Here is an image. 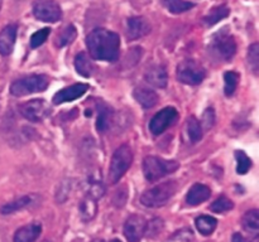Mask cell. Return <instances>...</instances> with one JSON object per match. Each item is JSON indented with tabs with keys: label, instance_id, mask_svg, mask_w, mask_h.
<instances>
[{
	"label": "cell",
	"instance_id": "1",
	"mask_svg": "<svg viewBox=\"0 0 259 242\" xmlns=\"http://www.w3.org/2000/svg\"><path fill=\"white\" fill-rule=\"evenodd\" d=\"M86 45L94 59L114 62L119 57L120 39L116 33L104 28H98L89 33L86 37Z\"/></svg>",
	"mask_w": 259,
	"mask_h": 242
},
{
	"label": "cell",
	"instance_id": "2",
	"mask_svg": "<svg viewBox=\"0 0 259 242\" xmlns=\"http://www.w3.org/2000/svg\"><path fill=\"white\" fill-rule=\"evenodd\" d=\"M176 189L177 183L175 180L157 184L153 188L148 189L142 194L141 202L143 206L149 207V208H158V207L164 206L174 197Z\"/></svg>",
	"mask_w": 259,
	"mask_h": 242
},
{
	"label": "cell",
	"instance_id": "3",
	"mask_svg": "<svg viewBox=\"0 0 259 242\" xmlns=\"http://www.w3.org/2000/svg\"><path fill=\"white\" fill-rule=\"evenodd\" d=\"M175 160H164L158 156H146L143 160V173L148 182H157L179 169Z\"/></svg>",
	"mask_w": 259,
	"mask_h": 242
},
{
	"label": "cell",
	"instance_id": "4",
	"mask_svg": "<svg viewBox=\"0 0 259 242\" xmlns=\"http://www.w3.org/2000/svg\"><path fill=\"white\" fill-rule=\"evenodd\" d=\"M133 161V151L131 146L124 144L119 146L111 158L110 170H109V182L110 184H116L125 174V171L131 168Z\"/></svg>",
	"mask_w": 259,
	"mask_h": 242
},
{
	"label": "cell",
	"instance_id": "5",
	"mask_svg": "<svg viewBox=\"0 0 259 242\" xmlns=\"http://www.w3.org/2000/svg\"><path fill=\"white\" fill-rule=\"evenodd\" d=\"M48 87V78L45 75H29L14 81L10 85V93L15 97L42 92Z\"/></svg>",
	"mask_w": 259,
	"mask_h": 242
},
{
	"label": "cell",
	"instance_id": "6",
	"mask_svg": "<svg viewBox=\"0 0 259 242\" xmlns=\"http://www.w3.org/2000/svg\"><path fill=\"white\" fill-rule=\"evenodd\" d=\"M210 52L217 59L229 62L237 52V43L229 33L220 32L212 39L210 44Z\"/></svg>",
	"mask_w": 259,
	"mask_h": 242
},
{
	"label": "cell",
	"instance_id": "7",
	"mask_svg": "<svg viewBox=\"0 0 259 242\" xmlns=\"http://www.w3.org/2000/svg\"><path fill=\"white\" fill-rule=\"evenodd\" d=\"M177 78L185 85H200L205 78V70L196 60H182L177 66Z\"/></svg>",
	"mask_w": 259,
	"mask_h": 242
},
{
	"label": "cell",
	"instance_id": "8",
	"mask_svg": "<svg viewBox=\"0 0 259 242\" xmlns=\"http://www.w3.org/2000/svg\"><path fill=\"white\" fill-rule=\"evenodd\" d=\"M33 14L40 22L55 23L62 18V10L55 0H35Z\"/></svg>",
	"mask_w": 259,
	"mask_h": 242
},
{
	"label": "cell",
	"instance_id": "9",
	"mask_svg": "<svg viewBox=\"0 0 259 242\" xmlns=\"http://www.w3.org/2000/svg\"><path fill=\"white\" fill-rule=\"evenodd\" d=\"M19 111L24 118L32 123H38L47 117L50 113V106L42 98H37V100H30L23 103L19 107Z\"/></svg>",
	"mask_w": 259,
	"mask_h": 242
},
{
	"label": "cell",
	"instance_id": "10",
	"mask_svg": "<svg viewBox=\"0 0 259 242\" xmlns=\"http://www.w3.org/2000/svg\"><path fill=\"white\" fill-rule=\"evenodd\" d=\"M177 110L175 107H164L152 117L149 123V130L153 135H161L167 130L177 118Z\"/></svg>",
	"mask_w": 259,
	"mask_h": 242
},
{
	"label": "cell",
	"instance_id": "11",
	"mask_svg": "<svg viewBox=\"0 0 259 242\" xmlns=\"http://www.w3.org/2000/svg\"><path fill=\"white\" fill-rule=\"evenodd\" d=\"M147 221L139 214H132L124 223V236L128 242H139L146 232Z\"/></svg>",
	"mask_w": 259,
	"mask_h": 242
},
{
	"label": "cell",
	"instance_id": "12",
	"mask_svg": "<svg viewBox=\"0 0 259 242\" xmlns=\"http://www.w3.org/2000/svg\"><path fill=\"white\" fill-rule=\"evenodd\" d=\"M88 90L89 85H86V83H76V85L68 86V87L60 90L53 96V103L61 105V103L75 101L85 95Z\"/></svg>",
	"mask_w": 259,
	"mask_h": 242
},
{
	"label": "cell",
	"instance_id": "13",
	"mask_svg": "<svg viewBox=\"0 0 259 242\" xmlns=\"http://www.w3.org/2000/svg\"><path fill=\"white\" fill-rule=\"evenodd\" d=\"M151 32V24L143 17L129 18L126 22V38L129 40H136L144 37Z\"/></svg>",
	"mask_w": 259,
	"mask_h": 242
},
{
	"label": "cell",
	"instance_id": "14",
	"mask_svg": "<svg viewBox=\"0 0 259 242\" xmlns=\"http://www.w3.org/2000/svg\"><path fill=\"white\" fill-rule=\"evenodd\" d=\"M17 25L9 24L0 32V54L9 55L13 52L17 40Z\"/></svg>",
	"mask_w": 259,
	"mask_h": 242
},
{
	"label": "cell",
	"instance_id": "15",
	"mask_svg": "<svg viewBox=\"0 0 259 242\" xmlns=\"http://www.w3.org/2000/svg\"><path fill=\"white\" fill-rule=\"evenodd\" d=\"M211 196V191L207 186L201 183H196L190 188L186 196V202L189 206H199L202 202L207 201Z\"/></svg>",
	"mask_w": 259,
	"mask_h": 242
},
{
	"label": "cell",
	"instance_id": "16",
	"mask_svg": "<svg viewBox=\"0 0 259 242\" xmlns=\"http://www.w3.org/2000/svg\"><path fill=\"white\" fill-rule=\"evenodd\" d=\"M42 232V226L38 222L20 227L14 234V242H35Z\"/></svg>",
	"mask_w": 259,
	"mask_h": 242
},
{
	"label": "cell",
	"instance_id": "17",
	"mask_svg": "<svg viewBox=\"0 0 259 242\" xmlns=\"http://www.w3.org/2000/svg\"><path fill=\"white\" fill-rule=\"evenodd\" d=\"M146 80L147 82L151 83L152 86L158 88H163L167 86L168 82V75H167V71L163 66H152L147 70L146 72Z\"/></svg>",
	"mask_w": 259,
	"mask_h": 242
},
{
	"label": "cell",
	"instance_id": "18",
	"mask_svg": "<svg viewBox=\"0 0 259 242\" xmlns=\"http://www.w3.org/2000/svg\"><path fill=\"white\" fill-rule=\"evenodd\" d=\"M134 98L143 106L144 108H152L158 102V95L151 88H147L141 86L137 87L133 92Z\"/></svg>",
	"mask_w": 259,
	"mask_h": 242
},
{
	"label": "cell",
	"instance_id": "19",
	"mask_svg": "<svg viewBox=\"0 0 259 242\" xmlns=\"http://www.w3.org/2000/svg\"><path fill=\"white\" fill-rule=\"evenodd\" d=\"M243 227L252 237L257 238L259 234V212L257 209H250L243 216Z\"/></svg>",
	"mask_w": 259,
	"mask_h": 242
},
{
	"label": "cell",
	"instance_id": "20",
	"mask_svg": "<svg viewBox=\"0 0 259 242\" xmlns=\"http://www.w3.org/2000/svg\"><path fill=\"white\" fill-rule=\"evenodd\" d=\"M96 213H98V203H96V199H94L93 197L86 194L85 198L80 203L81 218L85 222H89L96 216Z\"/></svg>",
	"mask_w": 259,
	"mask_h": 242
},
{
	"label": "cell",
	"instance_id": "21",
	"mask_svg": "<svg viewBox=\"0 0 259 242\" xmlns=\"http://www.w3.org/2000/svg\"><path fill=\"white\" fill-rule=\"evenodd\" d=\"M75 68L77 71L78 75H81L82 77H90L93 75L94 66L91 63V60L89 59L86 53L81 52L76 55L75 58Z\"/></svg>",
	"mask_w": 259,
	"mask_h": 242
},
{
	"label": "cell",
	"instance_id": "22",
	"mask_svg": "<svg viewBox=\"0 0 259 242\" xmlns=\"http://www.w3.org/2000/svg\"><path fill=\"white\" fill-rule=\"evenodd\" d=\"M186 133H187V136H189L190 141H191L192 144L199 143V141L202 139V134H204V131H202L201 123H200L196 117H194V116H191V117L187 120Z\"/></svg>",
	"mask_w": 259,
	"mask_h": 242
},
{
	"label": "cell",
	"instance_id": "23",
	"mask_svg": "<svg viewBox=\"0 0 259 242\" xmlns=\"http://www.w3.org/2000/svg\"><path fill=\"white\" fill-rule=\"evenodd\" d=\"M30 203H32V197L30 196L20 197V198L15 199V201L9 202V203L2 206V208H0V213L2 214L14 213V212H18V211H20V209L28 207Z\"/></svg>",
	"mask_w": 259,
	"mask_h": 242
},
{
	"label": "cell",
	"instance_id": "24",
	"mask_svg": "<svg viewBox=\"0 0 259 242\" xmlns=\"http://www.w3.org/2000/svg\"><path fill=\"white\" fill-rule=\"evenodd\" d=\"M230 10L229 8L225 7V5H220V7L214 8V9L210 10L209 14L206 17H204V24L207 25V27H211V25L217 24L218 22H220L222 19L227 18L229 15Z\"/></svg>",
	"mask_w": 259,
	"mask_h": 242
},
{
	"label": "cell",
	"instance_id": "25",
	"mask_svg": "<svg viewBox=\"0 0 259 242\" xmlns=\"http://www.w3.org/2000/svg\"><path fill=\"white\" fill-rule=\"evenodd\" d=\"M218 221L211 216H200L196 218V227L199 232L204 236H209L215 231Z\"/></svg>",
	"mask_w": 259,
	"mask_h": 242
},
{
	"label": "cell",
	"instance_id": "26",
	"mask_svg": "<svg viewBox=\"0 0 259 242\" xmlns=\"http://www.w3.org/2000/svg\"><path fill=\"white\" fill-rule=\"evenodd\" d=\"M162 3L174 14H181L195 7L194 3L189 0H162Z\"/></svg>",
	"mask_w": 259,
	"mask_h": 242
},
{
	"label": "cell",
	"instance_id": "27",
	"mask_svg": "<svg viewBox=\"0 0 259 242\" xmlns=\"http://www.w3.org/2000/svg\"><path fill=\"white\" fill-rule=\"evenodd\" d=\"M238 82H239V75L234 71H229L224 75V91L227 96H233L237 91Z\"/></svg>",
	"mask_w": 259,
	"mask_h": 242
},
{
	"label": "cell",
	"instance_id": "28",
	"mask_svg": "<svg viewBox=\"0 0 259 242\" xmlns=\"http://www.w3.org/2000/svg\"><path fill=\"white\" fill-rule=\"evenodd\" d=\"M233 208H234V203H233L229 198H227V197L224 196L215 199V201L212 202L211 206H210V209H211L212 212H215V213H225V212L230 211V209Z\"/></svg>",
	"mask_w": 259,
	"mask_h": 242
},
{
	"label": "cell",
	"instance_id": "29",
	"mask_svg": "<svg viewBox=\"0 0 259 242\" xmlns=\"http://www.w3.org/2000/svg\"><path fill=\"white\" fill-rule=\"evenodd\" d=\"M235 159H237V173L238 174H245L249 168L252 166V160L249 156L242 150L235 151Z\"/></svg>",
	"mask_w": 259,
	"mask_h": 242
},
{
	"label": "cell",
	"instance_id": "30",
	"mask_svg": "<svg viewBox=\"0 0 259 242\" xmlns=\"http://www.w3.org/2000/svg\"><path fill=\"white\" fill-rule=\"evenodd\" d=\"M248 65L254 75H258L259 71V44L253 43L248 49Z\"/></svg>",
	"mask_w": 259,
	"mask_h": 242
},
{
	"label": "cell",
	"instance_id": "31",
	"mask_svg": "<svg viewBox=\"0 0 259 242\" xmlns=\"http://www.w3.org/2000/svg\"><path fill=\"white\" fill-rule=\"evenodd\" d=\"M76 35H77V32H76V28L73 25H68L60 35V39H58V45L60 47H65V45H68L70 43H72L75 40Z\"/></svg>",
	"mask_w": 259,
	"mask_h": 242
},
{
	"label": "cell",
	"instance_id": "32",
	"mask_svg": "<svg viewBox=\"0 0 259 242\" xmlns=\"http://www.w3.org/2000/svg\"><path fill=\"white\" fill-rule=\"evenodd\" d=\"M50 33H51L50 28H43V29L33 33L32 37H30V45H32V48H37L39 47V45H42L43 43L46 42V39L48 38Z\"/></svg>",
	"mask_w": 259,
	"mask_h": 242
},
{
	"label": "cell",
	"instance_id": "33",
	"mask_svg": "<svg viewBox=\"0 0 259 242\" xmlns=\"http://www.w3.org/2000/svg\"><path fill=\"white\" fill-rule=\"evenodd\" d=\"M163 228V222L161 218H153L151 222H148L146 226V232L144 233L148 237H156L161 233Z\"/></svg>",
	"mask_w": 259,
	"mask_h": 242
},
{
	"label": "cell",
	"instance_id": "34",
	"mask_svg": "<svg viewBox=\"0 0 259 242\" xmlns=\"http://www.w3.org/2000/svg\"><path fill=\"white\" fill-rule=\"evenodd\" d=\"M110 121H111V113L110 111H108L106 108L101 110L99 112V117H98V123H96V128L104 133L106 129H109V125H110Z\"/></svg>",
	"mask_w": 259,
	"mask_h": 242
},
{
	"label": "cell",
	"instance_id": "35",
	"mask_svg": "<svg viewBox=\"0 0 259 242\" xmlns=\"http://www.w3.org/2000/svg\"><path fill=\"white\" fill-rule=\"evenodd\" d=\"M104 192H105V188H104V186L101 184V182L98 180V182H94V183L90 184V188H89L88 194L90 197H93L94 199H96V201H98L99 198H101V197H103Z\"/></svg>",
	"mask_w": 259,
	"mask_h": 242
},
{
	"label": "cell",
	"instance_id": "36",
	"mask_svg": "<svg viewBox=\"0 0 259 242\" xmlns=\"http://www.w3.org/2000/svg\"><path fill=\"white\" fill-rule=\"evenodd\" d=\"M215 123V113L212 108H207L204 112V116H202V125H204L205 129L212 128Z\"/></svg>",
	"mask_w": 259,
	"mask_h": 242
},
{
	"label": "cell",
	"instance_id": "37",
	"mask_svg": "<svg viewBox=\"0 0 259 242\" xmlns=\"http://www.w3.org/2000/svg\"><path fill=\"white\" fill-rule=\"evenodd\" d=\"M232 242H248V241L245 239V237L243 236L242 233H239V232H235L232 237Z\"/></svg>",
	"mask_w": 259,
	"mask_h": 242
},
{
	"label": "cell",
	"instance_id": "38",
	"mask_svg": "<svg viewBox=\"0 0 259 242\" xmlns=\"http://www.w3.org/2000/svg\"><path fill=\"white\" fill-rule=\"evenodd\" d=\"M93 242H104V241H103V239H94Z\"/></svg>",
	"mask_w": 259,
	"mask_h": 242
},
{
	"label": "cell",
	"instance_id": "39",
	"mask_svg": "<svg viewBox=\"0 0 259 242\" xmlns=\"http://www.w3.org/2000/svg\"><path fill=\"white\" fill-rule=\"evenodd\" d=\"M110 242H121V241H119V239H116V238H115V239H111Z\"/></svg>",
	"mask_w": 259,
	"mask_h": 242
},
{
	"label": "cell",
	"instance_id": "40",
	"mask_svg": "<svg viewBox=\"0 0 259 242\" xmlns=\"http://www.w3.org/2000/svg\"><path fill=\"white\" fill-rule=\"evenodd\" d=\"M2 4H3V0H0V9H2Z\"/></svg>",
	"mask_w": 259,
	"mask_h": 242
}]
</instances>
